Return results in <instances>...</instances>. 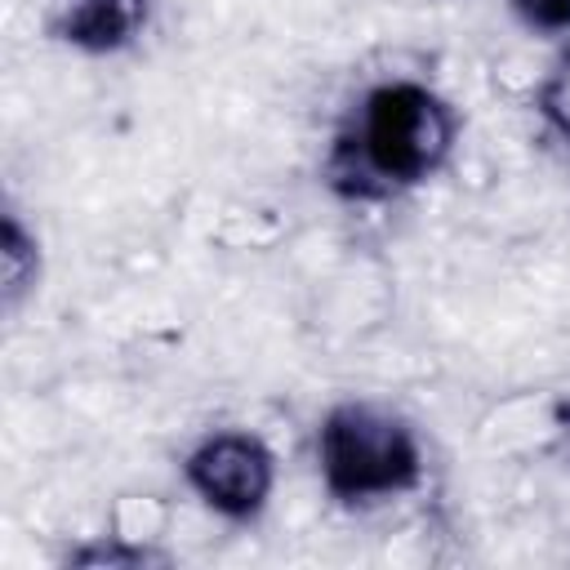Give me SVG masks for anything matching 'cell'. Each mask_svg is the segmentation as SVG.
<instances>
[{"mask_svg":"<svg viewBox=\"0 0 570 570\" xmlns=\"http://www.w3.org/2000/svg\"><path fill=\"white\" fill-rule=\"evenodd\" d=\"M454 111L428 85L396 80L365 94L334 147V178L356 196H387L423 183L454 147Z\"/></svg>","mask_w":570,"mask_h":570,"instance_id":"obj_1","label":"cell"},{"mask_svg":"<svg viewBox=\"0 0 570 570\" xmlns=\"http://www.w3.org/2000/svg\"><path fill=\"white\" fill-rule=\"evenodd\" d=\"M316 459L325 490L343 503H379L405 494L423 472L419 436L383 405H334L316 432Z\"/></svg>","mask_w":570,"mask_h":570,"instance_id":"obj_2","label":"cell"},{"mask_svg":"<svg viewBox=\"0 0 570 570\" xmlns=\"http://www.w3.org/2000/svg\"><path fill=\"white\" fill-rule=\"evenodd\" d=\"M272 481H276L272 450L254 432L227 428V432L205 436L187 454V485L200 494L205 508H214L218 517H232V521L254 517L267 503Z\"/></svg>","mask_w":570,"mask_h":570,"instance_id":"obj_3","label":"cell"},{"mask_svg":"<svg viewBox=\"0 0 570 570\" xmlns=\"http://www.w3.org/2000/svg\"><path fill=\"white\" fill-rule=\"evenodd\" d=\"M147 4L151 0H62L58 31H62V40H71L80 49L107 53V49L129 45L142 31Z\"/></svg>","mask_w":570,"mask_h":570,"instance_id":"obj_4","label":"cell"},{"mask_svg":"<svg viewBox=\"0 0 570 570\" xmlns=\"http://www.w3.org/2000/svg\"><path fill=\"white\" fill-rule=\"evenodd\" d=\"M539 107H543V116L570 138V53L552 67V76L543 80V89H539Z\"/></svg>","mask_w":570,"mask_h":570,"instance_id":"obj_5","label":"cell"},{"mask_svg":"<svg viewBox=\"0 0 570 570\" xmlns=\"http://www.w3.org/2000/svg\"><path fill=\"white\" fill-rule=\"evenodd\" d=\"M22 249H27V240H22V227L9 218V223H4V294H9V303H13V298L27 289Z\"/></svg>","mask_w":570,"mask_h":570,"instance_id":"obj_6","label":"cell"},{"mask_svg":"<svg viewBox=\"0 0 570 570\" xmlns=\"http://www.w3.org/2000/svg\"><path fill=\"white\" fill-rule=\"evenodd\" d=\"M512 9L543 31H566L570 27V0H512Z\"/></svg>","mask_w":570,"mask_h":570,"instance_id":"obj_7","label":"cell"}]
</instances>
